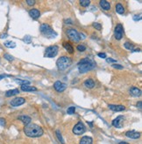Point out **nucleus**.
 Listing matches in <instances>:
<instances>
[{
	"label": "nucleus",
	"instance_id": "obj_30",
	"mask_svg": "<svg viewBox=\"0 0 142 144\" xmlns=\"http://www.w3.org/2000/svg\"><path fill=\"white\" fill-rule=\"evenodd\" d=\"M125 47L127 49V50H131V51H133V46L131 44V43H129V42H126L125 43Z\"/></svg>",
	"mask_w": 142,
	"mask_h": 144
},
{
	"label": "nucleus",
	"instance_id": "obj_2",
	"mask_svg": "<svg viewBox=\"0 0 142 144\" xmlns=\"http://www.w3.org/2000/svg\"><path fill=\"white\" fill-rule=\"evenodd\" d=\"M77 66L80 73H88L90 70H92L93 68H95L96 63L92 59H89V58H84V59H81L79 61Z\"/></svg>",
	"mask_w": 142,
	"mask_h": 144
},
{
	"label": "nucleus",
	"instance_id": "obj_41",
	"mask_svg": "<svg viewBox=\"0 0 142 144\" xmlns=\"http://www.w3.org/2000/svg\"><path fill=\"white\" fill-rule=\"evenodd\" d=\"M8 37V34L7 33H3L2 35L0 36V38L1 39H5V38H7Z\"/></svg>",
	"mask_w": 142,
	"mask_h": 144
},
{
	"label": "nucleus",
	"instance_id": "obj_34",
	"mask_svg": "<svg viewBox=\"0 0 142 144\" xmlns=\"http://www.w3.org/2000/svg\"><path fill=\"white\" fill-rule=\"evenodd\" d=\"M112 67L115 68V69H119V70H122L123 69V66L119 64H113L112 65Z\"/></svg>",
	"mask_w": 142,
	"mask_h": 144
},
{
	"label": "nucleus",
	"instance_id": "obj_17",
	"mask_svg": "<svg viewBox=\"0 0 142 144\" xmlns=\"http://www.w3.org/2000/svg\"><path fill=\"white\" fill-rule=\"evenodd\" d=\"M130 93H131V94L133 96H135V97H139V96L141 95V91H140V89H139L138 87H131V89H130Z\"/></svg>",
	"mask_w": 142,
	"mask_h": 144
},
{
	"label": "nucleus",
	"instance_id": "obj_14",
	"mask_svg": "<svg viewBox=\"0 0 142 144\" xmlns=\"http://www.w3.org/2000/svg\"><path fill=\"white\" fill-rule=\"evenodd\" d=\"M99 5H100V7L102 8L103 10H104V11H109V10L111 9L110 3L105 1V0H101L100 2H99Z\"/></svg>",
	"mask_w": 142,
	"mask_h": 144
},
{
	"label": "nucleus",
	"instance_id": "obj_37",
	"mask_svg": "<svg viewBox=\"0 0 142 144\" xmlns=\"http://www.w3.org/2000/svg\"><path fill=\"white\" fill-rule=\"evenodd\" d=\"M26 3L28 5L32 6L34 4H35V1H34V0H26Z\"/></svg>",
	"mask_w": 142,
	"mask_h": 144
},
{
	"label": "nucleus",
	"instance_id": "obj_23",
	"mask_svg": "<svg viewBox=\"0 0 142 144\" xmlns=\"http://www.w3.org/2000/svg\"><path fill=\"white\" fill-rule=\"evenodd\" d=\"M116 11H117L119 14L123 15L125 13V8L124 6L121 4H116Z\"/></svg>",
	"mask_w": 142,
	"mask_h": 144
},
{
	"label": "nucleus",
	"instance_id": "obj_25",
	"mask_svg": "<svg viewBox=\"0 0 142 144\" xmlns=\"http://www.w3.org/2000/svg\"><path fill=\"white\" fill-rule=\"evenodd\" d=\"M80 4L83 7H88L90 4V0H81L80 1Z\"/></svg>",
	"mask_w": 142,
	"mask_h": 144
},
{
	"label": "nucleus",
	"instance_id": "obj_1",
	"mask_svg": "<svg viewBox=\"0 0 142 144\" xmlns=\"http://www.w3.org/2000/svg\"><path fill=\"white\" fill-rule=\"evenodd\" d=\"M24 133L28 137H40L44 134V131L40 126L36 124H28L24 128Z\"/></svg>",
	"mask_w": 142,
	"mask_h": 144
},
{
	"label": "nucleus",
	"instance_id": "obj_6",
	"mask_svg": "<svg viewBox=\"0 0 142 144\" xmlns=\"http://www.w3.org/2000/svg\"><path fill=\"white\" fill-rule=\"evenodd\" d=\"M86 131V128H85L84 124H83L82 121H79L77 122L75 127L73 128V133L75 135H83V133H85Z\"/></svg>",
	"mask_w": 142,
	"mask_h": 144
},
{
	"label": "nucleus",
	"instance_id": "obj_9",
	"mask_svg": "<svg viewBox=\"0 0 142 144\" xmlns=\"http://www.w3.org/2000/svg\"><path fill=\"white\" fill-rule=\"evenodd\" d=\"M123 35H124V29H123L122 25L119 24L115 27V38L118 40H120L123 38Z\"/></svg>",
	"mask_w": 142,
	"mask_h": 144
},
{
	"label": "nucleus",
	"instance_id": "obj_11",
	"mask_svg": "<svg viewBox=\"0 0 142 144\" xmlns=\"http://www.w3.org/2000/svg\"><path fill=\"white\" fill-rule=\"evenodd\" d=\"M126 135L128 137V138L138 139V138H140V132L134 131V130H131V131H127V132H126Z\"/></svg>",
	"mask_w": 142,
	"mask_h": 144
},
{
	"label": "nucleus",
	"instance_id": "obj_42",
	"mask_svg": "<svg viewBox=\"0 0 142 144\" xmlns=\"http://www.w3.org/2000/svg\"><path fill=\"white\" fill-rule=\"evenodd\" d=\"M6 77H8V75H6V74H0V80H3V79H4V78H6Z\"/></svg>",
	"mask_w": 142,
	"mask_h": 144
},
{
	"label": "nucleus",
	"instance_id": "obj_7",
	"mask_svg": "<svg viewBox=\"0 0 142 144\" xmlns=\"http://www.w3.org/2000/svg\"><path fill=\"white\" fill-rule=\"evenodd\" d=\"M67 35L69 38L70 39L74 42H79L80 41V37H79V33L75 29H68L67 31Z\"/></svg>",
	"mask_w": 142,
	"mask_h": 144
},
{
	"label": "nucleus",
	"instance_id": "obj_8",
	"mask_svg": "<svg viewBox=\"0 0 142 144\" xmlns=\"http://www.w3.org/2000/svg\"><path fill=\"white\" fill-rule=\"evenodd\" d=\"M54 89H55L56 92L62 93V92H64V91L66 90L67 85L65 83H63V82L60 81V80H57V81L54 82Z\"/></svg>",
	"mask_w": 142,
	"mask_h": 144
},
{
	"label": "nucleus",
	"instance_id": "obj_28",
	"mask_svg": "<svg viewBox=\"0 0 142 144\" xmlns=\"http://www.w3.org/2000/svg\"><path fill=\"white\" fill-rule=\"evenodd\" d=\"M4 58L5 59H7L8 61H12L14 60V57H12V56L11 55V54L9 53H4Z\"/></svg>",
	"mask_w": 142,
	"mask_h": 144
},
{
	"label": "nucleus",
	"instance_id": "obj_31",
	"mask_svg": "<svg viewBox=\"0 0 142 144\" xmlns=\"http://www.w3.org/2000/svg\"><path fill=\"white\" fill-rule=\"evenodd\" d=\"M75 112H76V107H68V110H67V113H68V114H75Z\"/></svg>",
	"mask_w": 142,
	"mask_h": 144
},
{
	"label": "nucleus",
	"instance_id": "obj_27",
	"mask_svg": "<svg viewBox=\"0 0 142 144\" xmlns=\"http://www.w3.org/2000/svg\"><path fill=\"white\" fill-rule=\"evenodd\" d=\"M55 134H56V136H57L58 140L61 142V143L64 144V141H63V138H62V136H61V132H60L59 130H56Z\"/></svg>",
	"mask_w": 142,
	"mask_h": 144
},
{
	"label": "nucleus",
	"instance_id": "obj_24",
	"mask_svg": "<svg viewBox=\"0 0 142 144\" xmlns=\"http://www.w3.org/2000/svg\"><path fill=\"white\" fill-rule=\"evenodd\" d=\"M4 46L8 48H15L16 47V43L13 42V41H6V42L4 43Z\"/></svg>",
	"mask_w": 142,
	"mask_h": 144
},
{
	"label": "nucleus",
	"instance_id": "obj_20",
	"mask_svg": "<svg viewBox=\"0 0 142 144\" xmlns=\"http://www.w3.org/2000/svg\"><path fill=\"white\" fill-rule=\"evenodd\" d=\"M123 118H124V116L122 115L118 116L117 118H115V119L112 121V125H113L114 127H116V128H120V121Z\"/></svg>",
	"mask_w": 142,
	"mask_h": 144
},
{
	"label": "nucleus",
	"instance_id": "obj_19",
	"mask_svg": "<svg viewBox=\"0 0 142 144\" xmlns=\"http://www.w3.org/2000/svg\"><path fill=\"white\" fill-rule=\"evenodd\" d=\"M93 142V140H92L91 137L90 136H83V138L81 139L79 144H92Z\"/></svg>",
	"mask_w": 142,
	"mask_h": 144
},
{
	"label": "nucleus",
	"instance_id": "obj_38",
	"mask_svg": "<svg viewBox=\"0 0 142 144\" xmlns=\"http://www.w3.org/2000/svg\"><path fill=\"white\" fill-rule=\"evenodd\" d=\"M106 62L107 63H117V60L110 58V59H106Z\"/></svg>",
	"mask_w": 142,
	"mask_h": 144
},
{
	"label": "nucleus",
	"instance_id": "obj_3",
	"mask_svg": "<svg viewBox=\"0 0 142 144\" xmlns=\"http://www.w3.org/2000/svg\"><path fill=\"white\" fill-rule=\"evenodd\" d=\"M40 30L41 33L43 34L45 37L48 38V39H54L57 36V33L51 28V26L47 24H42L40 27Z\"/></svg>",
	"mask_w": 142,
	"mask_h": 144
},
{
	"label": "nucleus",
	"instance_id": "obj_4",
	"mask_svg": "<svg viewBox=\"0 0 142 144\" xmlns=\"http://www.w3.org/2000/svg\"><path fill=\"white\" fill-rule=\"evenodd\" d=\"M71 64H72V59H70L69 57H66V56H62V57L59 58L57 62H56L57 67L61 71L71 66Z\"/></svg>",
	"mask_w": 142,
	"mask_h": 144
},
{
	"label": "nucleus",
	"instance_id": "obj_33",
	"mask_svg": "<svg viewBox=\"0 0 142 144\" xmlns=\"http://www.w3.org/2000/svg\"><path fill=\"white\" fill-rule=\"evenodd\" d=\"M92 25H93V27H95L97 30H98V31H101V29H102V25H100L99 23H93L92 24Z\"/></svg>",
	"mask_w": 142,
	"mask_h": 144
},
{
	"label": "nucleus",
	"instance_id": "obj_26",
	"mask_svg": "<svg viewBox=\"0 0 142 144\" xmlns=\"http://www.w3.org/2000/svg\"><path fill=\"white\" fill-rule=\"evenodd\" d=\"M15 81L17 82V83H19L22 85H29L30 84V81H28V80H19V79H15Z\"/></svg>",
	"mask_w": 142,
	"mask_h": 144
},
{
	"label": "nucleus",
	"instance_id": "obj_5",
	"mask_svg": "<svg viewBox=\"0 0 142 144\" xmlns=\"http://www.w3.org/2000/svg\"><path fill=\"white\" fill-rule=\"evenodd\" d=\"M59 48L57 46H51L46 49L45 52V57L46 58H54L58 54Z\"/></svg>",
	"mask_w": 142,
	"mask_h": 144
},
{
	"label": "nucleus",
	"instance_id": "obj_35",
	"mask_svg": "<svg viewBox=\"0 0 142 144\" xmlns=\"http://www.w3.org/2000/svg\"><path fill=\"white\" fill-rule=\"evenodd\" d=\"M141 14H139V15H135V16H133V20L134 21H140V19H141Z\"/></svg>",
	"mask_w": 142,
	"mask_h": 144
},
{
	"label": "nucleus",
	"instance_id": "obj_36",
	"mask_svg": "<svg viewBox=\"0 0 142 144\" xmlns=\"http://www.w3.org/2000/svg\"><path fill=\"white\" fill-rule=\"evenodd\" d=\"M97 56H98L99 58H101V59H105L106 53H104V52H99V53L97 54Z\"/></svg>",
	"mask_w": 142,
	"mask_h": 144
},
{
	"label": "nucleus",
	"instance_id": "obj_15",
	"mask_svg": "<svg viewBox=\"0 0 142 144\" xmlns=\"http://www.w3.org/2000/svg\"><path fill=\"white\" fill-rule=\"evenodd\" d=\"M21 90L24 92H36L37 88L35 87H31L30 85H22Z\"/></svg>",
	"mask_w": 142,
	"mask_h": 144
},
{
	"label": "nucleus",
	"instance_id": "obj_32",
	"mask_svg": "<svg viewBox=\"0 0 142 144\" xmlns=\"http://www.w3.org/2000/svg\"><path fill=\"white\" fill-rule=\"evenodd\" d=\"M76 49H77L79 52H84V51L86 50V47H85L83 45H78L77 47H76Z\"/></svg>",
	"mask_w": 142,
	"mask_h": 144
},
{
	"label": "nucleus",
	"instance_id": "obj_29",
	"mask_svg": "<svg viewBox=\"0 0 142 144\" xmlns=\"http://www.w3.org/2000/svg\"><path fill=\"white\" fill-rule=\"evenodd\" d=\"M23 40L25 41L26 44H30V43L32 42V37H31L30 35H25V37H24Z\"/></svg>",
	"mask_w": 142,
	"mask_h": 144
},
{
	"label": "nucleus",
	"instance_id": "obj_21",
	"mask_svg": "<svg viewBox=\"0 0 142 144\" xmlns=\"http://www.w3.org/2000/svg\"><path fill=\"white\" fill-rule=\"evenodd\" d=\"M18 93H19V91H18V89H11V90H8L5 92V96L6 97H11V96H14V95H17V94H18Z\"/></svg>",
	"mask_w": 142,
	"mask_h": 144
},
{
	"label": "nucleus",
	"instance_id": "obj_43",
	"mask_svg": "<svg viewBox=\"0 0 142 144\" xmlns=\"http://www.w3.org/2000/svg\"><path fill=\"white\" fill-rule=\"evenodd\" d=\"M137 107H139L140 108H141V101H139L138 103H137Z\"/></svg>",
	"mask_w": 142,
	"mask_h": 144
},
{
	"label": "nucleus",
	"instance_id": "obj_10",
	"mask_svg": "<svg viewBox=\"0 0 142 144\" xmlns=\"http://www.w3.org/2000/svg\"><path fill=\"white\" fill-rule=\"evenodd\" d=\"M25 102V98H23V97H17V98H14L11 100V105L12 107H19V106L23 105Z\"/></svg>",
	"mask_w": 142,
	"mask_h": 144
},
{
	"label": "nucleus",
	"instance_id": "obj_18",
	"mask_svg": "<svg viewBox=\"0 0 142 144\" xmlns=\"http://www.w3.org/2000/svg\"><path fill=\"white\" fill-rule=\"evenodd\" d=\"M63 47L66 49V51L68 52V53H70V54L74 53V47H73L71 44H69V43H68V42H64L63 43Z\"/></svg>",
	"mask_w": 142,
	"mask_h": 144
},
{
	"label": "nucleus",
	"instance_id": "obj_22",
	"mask_svg": "<svg viewBox=\"0 0 142 144\" xmlns=\"http://www.w3.org/2000/svg\"><path fill=\"white\" fill-rule=\"evenodd\" d=\"M84 86L87 87V88H93L95 87V82H94L93 80L91 79H88L84 81Z\"/></svg>",
	"mask_w": 142,
	"mask_h": 144
},
{
	"label": "nucleus",
	"instance_id": "obj_45",
	"mask_svg": "<svg viewBox=\"0 0 142 144\" xmlns=\"http://www.w3.org/2000/svg\"><path fill=\"white\" fill-rule=\"evenodd\" d=\"M119 144H129V143H127V142H120Z\"/></svg>",
	"mask_w": 142,
	"mask_h": 144
},
{
	"label": "nucleus",
	"instance_id": "obj_13",
	"mask_svg": "<svg viewBox=\"0 0 142 144\" xmlns=\"http://www.w3.org/2000/svg\"><path fill=\"white\" fill-rule=\"evenodd\" d=\"M29 15H30L31 18H32L33 19H37V18H40V12L39 11V10L37 9H32L29 11Z\"/></svg>",
	"mask_w": 142,
	"mask_h": 144
},
{
	"label": "nucleus",
	"instance_id": "obj_16",
	"mask_svg": "<svg viewBox=\"0 0 142 144\" xmlns=\"http://www.w3.org/2000/svg\"><path fill=\"white\" fill-rule=\"evenodd\" d=\"M18 120H19V121H21L22 122L25 124V126H26V125L30 124L31 122V117H29V116L27 115H20L18 117Z\"/></svg>",
	"mask_w": 142,
	"mask_h": 144
},
{
	"label": "nucleus",
	"instance_id": "obj_39",
	"mask_svg": "<svg viewBox=\"0 0 142 144\" xmlns=\"http://www.w3.org/2000/svg\"><path fill=\"white\" fill-rule=\"evenodd\" d=\"M0 126L2 127L5 126V121H4V118H0Z\"/></svg>",
	"mask_w": 142,
	"mask_h": 144
},
{
	"label": "nucleus",
	"instance_id": "obj_12",
	"mask_svg": "<svg viewBox=\"0 0 142 144\" xmlns=\"http://www.w3.org/2000/svg\"><path fill=\"white\" fill-rule=\"evenodd\" d=\"M108 107L113 112H120V111H124L126 109V107L122 105H112V104H110Z\"/></svg>",
	"mask_w": 142,
	"mask_h": 144
},
{
	"label": "nucleus",
	"instance_id": "obj_40",
	"mask_svg": "<svg viewBox=\"0 0 142 144\" xmlns=\"http://www.w3.org/2000/svg\"><path fill=\"white\" fill-rule=\"evenodd\" d=\"M65 23H66V24H69V25H72L73 22H72V20H71V19H65Z\"/></svg>",
	"mask_w": 142,
	"mask_h": 144
},
{
	"label": "nucleus",
	"instance_id": "obj_44",
	"mask_svg": "<svg viewBox=\"0 0 142 144\" xmlns=\"http://www.w3.org/2000/svg\"><path fill=\"white\" fill-rule=\"evenodd\" d=\"M134 51V52H140V48H136V49H135V50H133Z\"/></svg>",
	"mask_w": 142,
	"mask_h": 144
}]
</instances>
